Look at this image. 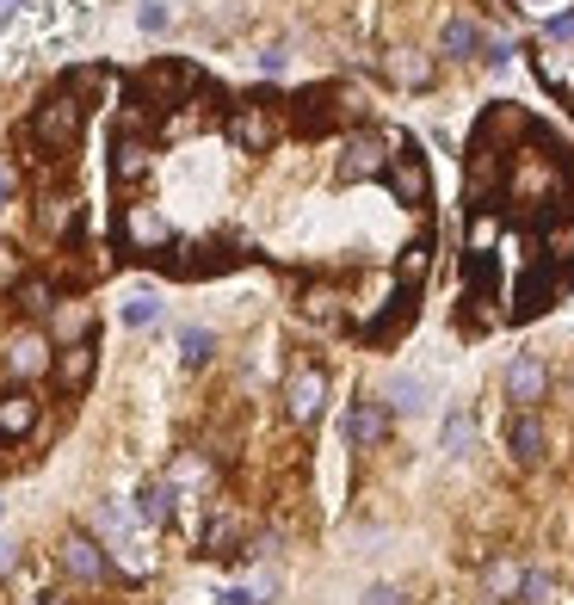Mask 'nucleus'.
Instances as JSON below:
<instances>
[{"instance_id": "dca6fc26", "label": "nucleus", "mask_w": 574, "mask_h": 605, "mask_svg": "<svg viewBox=\"0 0 574 605\" xmlns=\"http://www.w3.org/2000/svg\"><path fill=\"white\" fill-rule=\"evenodd\" d=\"M31 426H38V396H31V389L0 396V439H25Z\"/></svg>"}, {"instance_id": "79ce46f5", "label": "nucleus", "mask_w": 574, "mask_h": 605, "mask_svg": "<svg viewBox=\"0 0 574 605\" xmlns=\"http://www.w3.org/2000/svg\"><path fill=\"white\" fill-rule=\"evenodd\" d=\"M519 7H531V13H556L562 0H519Z\"/></svg>"}, {"instance_id": "393cba45", "label": "nucleus", "mask_w": 574, "mask_h": 605, "mask_svg": "<svg viewBox=\"0 0 574 605\" xmlns=\"http://www.w3.org/2000/svg\"><path fill=\"white\" fill-rule=\"evenodd\" d=\"M235 531H241V525H235L229 513H217V519H210V525L198 531V550H204V556H229V544H235Z\"/></svg>"}, {"instance_id": "a19ab883", "label": "nucleus", "mask_w": 574, "mask_h": 605, "mask_svg": "<svg viewBox=\"0 0 574 605\" xmlns=\"http://www.w3.org/2000/svg\"><path fill=\"white\" fill-rule=\"evenodd\" d=\"M223 605H254V593H247V587H229V593H223Z\"/></svg>"}, {"instance_id": "4be33fe9", "label": "nucleus", "mask_w": 574, "mask_h": 605, "mask_svg": "<svg viewBox=\"0 0 574 605\" xmlns=\"http://www.w3.org/2000/svg\"><path fill=\"white\" fill-rule=\"evenodd\" d=\"M544 260L550 266H574V217H550L544 223Z\"/></svg>"}, {"instance_id": "2f4dec72", "label": "nucleus", "mask_w": 574, "mask_h": 605, "mask_svg": "<svg viewBox=\"0 0 574 605\" xmlns=\"http://www.w3.org/2000/svg\"><path fill=\"white\" fill-rule=\"evenodd\" d=\"M519 581H525V575H519L513 562H494V568H488V587H494V593H519Z\"/></svg>"}, {"instance_id": "c756f323", "label": "nucleus", "mask_w": 574, "mask_h": 605, "mask_svg": "<svg viewBox=\"0 0 574 605\" xmlns=\"http://www.w3.org/2000/svg\"><path fill=\"white\" fill-rule=\"evenodd\" d=\"M167 482H198V488H204V482H210V464H204V457H179Z\"/></svg>"}, {"instance_id": "e433bc0d", "label": "nucleus", "mask_w": 574, "mask_h": 605, "mask_svg": "<svg viewBox=\"0 0 574 605\" xmlns=\"http://www.w3.org/2000/svg\"><path fill=\"white\" fill-rule=\"evenodd\" d=\"M136 25H142V31H167V7H155V0H149V7L136 13Z\"/></svg>"}, {"instance_id": "ea45409f", "label": "nucleus", "mask_w": 574, "mask_h": 605, "mask_svg": "<svg viewBox=\"0 0 574 605\" xmlns=\"http://www.w3.org/2000/svg\"><path fill=\"white\" fill-rule=\"evenodd\" d=\"M284 68V50H260V75H278Z\"/></svg>"}, {"instance_id": "1a4fd4ad", "label": "nucleus", "mask_w": 574, "mask_h": 605, "mask_svg": "<svg viewBox=\"0 0 574 605\" xmlns=\"http://www.w3.org/2000/svg\"><path fill=\"white\" fill-rule=\"evenodd\" d=\"M93 365H99V346H93V340H75V346H56V365H50V377H56V389L81 396V389L93 383Z\"/></svg>"}, {"instance_id": "9d476101", "label": "nucleus", "mask_w": 574, "mask_h": 605, "mask_svg": "<svg viewBox=\"0 0 574 605\" xmlns=\"http://www.w3.org/2000/svg\"><path fill=\"white\" fill-rule=\"evenodd\" d=\"M321 402H328V377H321L315 365L291 371V383H284V408H291V420H297V426H309V420L321 414Z\"/></svg>"}, {"instance_id": "f8f14e48", "label": "nucleus", "mask_w": 574, "mask_h": 605, "mask_svg": "<svg viewBox=\"0 0 574 605\" xmlns=\"http://www.w3.org/2000/svg\"><path fill=\"white\" fill-rule=\"evenodd\" d=\"M50 365H56V340H44V334H19V340L7 346V371H13L19 383L44 377Z\"/></svg>"}, {"instance_id": "7ed1b4c3", "label": "nucleus", "mask_w": 574, "mask_h": 605, "mask_svg": "<svg viewBox=\"0 0 574 605\" xmlns=\"http://www.w3.org/2000/svg\"><path fill=\"white\" fill-rule=\"evenodd\" d=\"M389 161H396V142L377 130H352L340 149V180H383Z\"/></svg>"}, {"instance_id": "ddd939ff", "label": "nucleus", "mask_w": 574, "mask_h": 605, "mask_svg": "<svg viewBox=\"0 0 574 605\" xmlns=\"http://www.w3.org/2000/svg\"><path fill=\"white\" fill-rule=\"evenodd\" d=\"M544 389H550V371H544V359H513V365H507V402H513V408H531V402H544Z\"/></svg>"}, {"instance_id": "6e6552de", "label": "nucleus", "mask_w": 574, "mask_h": 605, "mask_svg": "<svg viewBox=\"0 0 574 605\" xmlns=\"http://www.w3.org/2000/svg\"><path fill=\"white\" fill-rule=\"evenodd\" d=\"M62 568H68V575H75V581H87V587L124 581L118 568H112V556H105V550H99L93 538H81V531H75V538H62Z\"/></svg>"}, {"instance_id": "c03bdc74", "label": "nucleus", "mask_w": 574, "mask_h": 605, "mask_svg": "<svg viewBox=\"0 0 574 605\" xmlns=\"http://www.w3.org/2000/svg\"><path fill=\"white\" fill-rule=\"evenodd\" d=\"M38 605H68V599L62 593H38Z\"/></svg>"}, {"instance_id": "aec40b11", "label": "nucleus", "mask_w": 574, "mask_h": 605, "mask_svg": "<svg viewBox=\"0 0 574 605\" xmlns=\"http://www.w3.org/2000/svg\"><path fill=\"white\" fill-rule=\"evenodd\" d=\"M62 93H75L81 105H87V99H105V93H112V75H105V68H93V62H87V68H68V75H62Z\"/></svg>"}, {"instance_id": "7c9ffc66", "label": "nucleus", "mask_w": 574, "mask_h": 605, "mask_svg": "<svg viewBox=\"0 0 574 605\" xmlns=\"http://www.w3.org/2000/svg\"><path fill=\"white\" fill-rule=\"evenodd\" d=\"M519 605H550V575H525L519 581Z\"/></svg>"}, {"instance_id": "37998d69", "label": "nucleus", "mask_w": 574, "mask_h": 605, "mask_svg": "<svg viewBox=\"0 0 574 605\" xmlns=\"http://www.w3.org/2000/svg\"><path fill=\"white\" fill-rule=\"evenodd\" d=\"M7 192H13V173H7V167H0V204H7Z\"/></svg>"}, {"instance_id": "f03ea898", "label": "nucleus", "mask_w": 574, "mask_h": 605, "mask_svg": "<svg viewBox=\"0 0 574 605\" xmlns=\"http://www.w3.org/2000/svg\"><path fill=\"white\" fill-rule=\"evenodd\" d=\"M81 118H87V105L75 93H44L38 99V112H31V130H38L56 155H75V142H81Z\"/></svg>"}, {"instance_id": "9b49d317", "label": "nucleus", "mask_w": 574, "mask_h": 605, "mask_svg": "<svg viewBox=\"0 0 574 605\" xmlns=\"http://www.w3.org/2000/svg\"><path fill=\"white\" fill-rule=\"evenodd\" d=\"M340 433H346V445H358V451H371V445H383V433H389V408L383 402H352L346 408V420H340Z\"/></svg>"}, {"instance_id": "bb28decb", "label": "nucleus", "mask_w": 574, "mask_h": 605, "mask_svg": "<svg viewBox=\"0 0 574 605\" xmlns=\"http://www.w3.org/2000/svg\"><path fill=\"white\" fill-rule=\"evenodd\" d=\"M396 81H402V87H426V81H433V62L414 56V50H402V56H396Z\"/></svg>"}, {"instance_id": "cd10ccee", "label": "nucleus", "mask_w": 574, "mask_h": 605, "mask_svg": "<svg viewBox=\"0 0 574 605\" xmlns=\"http://www.w3.org/2000/svg\"><path fill=\"white\" fill-rule=\"evenodd\" d=\"M161 322V303L155 297H130L124 303V328H155Z\"/></svg>"}, {"instance_id": "412c9836", "label": "nucleus", "mask_w": 574, "mask_h": 605, "mask_svg": "<svg viewBox=\"0 0 574 605\" xmlns=\"http://www.w3.org/2000/svg\"><path fill=\"white\" fill-rule=\"evenodd\" d=\"M426 266H433V229H420V235L402 247V266H396V272H402V284H408V291L426 278Z\"/></svg>"}, {"instance_id": "c9c22d12", "label": "nucleus", "mask_w": 574, "mask_h": 605, "mask_svg": "<svg viewBox=\"0 0 574 605\" xmlns=\"http://www.w3.org/2000/svg\"><path fill=\"white\" fill-rule=\"evenodd\" d=\"M389 396H396V408H420V383H414V377H402L396 389H389Z\"/></svg>"}, {"instance_id": "4c0bfd02", "label": "nucleus", "mask_w": 574, "mask_h": 605, "mask_svg": "<svg viewBox=\"0 0 574 605\" xmlns=\"http://www.w3.org/2000/svg\"><path fill=\"white\" fill-rule=\"evenodd\" d=\"M507 56H513V44H507V38H488V44H482V62H494V68L507 62Z\"/></svg>"}, {"instance_id": "6ab92c4d", "label": "nucleus", "mask_w": 574, "mask_h": 605, "mask_svg": "<svg viewBox=\"0 0 574 605\" xmlns=\"http://www.w3.org/2000/svg\"><path fill=\"white\" fill-rule=\"evenodd\" d=\"M75 217H81V198H68V192H62V198H44V204H38V229H44L50 241H62L68 229H75Z\"/></svg>"}, {"instance_id": "58836bf2", "label": "nucleus", "mask_w": 574, "mask_h": 605, "mask_svg": "<svg viewBox=\"0 0 574 605\" xmlns=\"http://www.w3.org/2000/svg\"><path fill=\"white\" fill-rule=\"evenodd\" d=\"M365 605H408V599H402L396 587H371V593H365Z\"/></svg>"}, {"instance_id": "39448f33", "label": "nucleus", "mask_w": 574, "mask_h": 605, "mask_svg": "<svg viewBox=\"0 0 574 605\" xmlns=\"http://www.w3.org/2000/svg\"><path fill=\"white\" fill-rule=\"evenodd\" d=\"M118 235H124V247H130V254H167V247H173V223L161 217L155 204H124V223H118Z\"/></svg>"}, {"instance_id": "5701e85b", "label": "nucleus", "mask_w": 574, "mask_h": 605, "mask_svg": "<svg viewBox=\"0 0 574 605\" xmlns=\"http://www.w3.org/2000/svg\"><path fill=\"white\" fill-rule=\"evenodd\" d=\"M439 44H445V56H476L488 38H482L476 19H445V38H439Z\"/></svg>"}, {"instance_id": "f704fd0d", "label": "nucleus", "mask_w": 574, "mask_h": 605, "mask_svg": "<svg viewBox=\"0 0 574 605\" xmlns=\"http://www.w3.org/2000/svg\"><path fill=\"white\" fill-rule=\"evenodd\" d=\"M544 38H556V44L574 38V13H550V19H544Z\"/></svg>"}, {"instance_id": "f257e3e1", "label": "nucleus", "mask_w": 574, "mask_h": 605, "mask_svg": "<svg viewBox=\"0 0 574 605\" xmlns=\"http://www.w3.org/2000/svg\"><path fill=\"white\" fill-rule=\"evenodd\" d=\"M229 142L235 149H247V155H266L272 142L284 136V112H278V99L272 93H247V99H235V112H229Z\"/></svg>"}, {"instance_id": "c85d7f7f", "label": "nucleus", "mask_w": 574, "mask_h": 605, "mask_svg": "<svg viewBox=\"0 0 574 605\" xmlns=\"http://www.w3.org/2000/svg\"><path fill=\"white\" fill-rule=\"evenodd\" d=\"M494 235H500V223L488 217V210H476V217H470V254H488Z\"/></svg>"}, {"instance_id": "423d86ee", "label": "nucleus", "mask_w": 574, "mask_h": 605, "mask_svg": "<svg viewBox=\"0 0 574 605\" xmlns=\"http://www.w3.org/2000/svg\"><path fill=\"white\" fill-rule=\"evenodd\" d=\"M149 167H155V130L118 124V136H112V180L118 186H136Z\"/></svg>"}, {"instance_id": "a18cd8bd", "label": "nucleus", "mask_w": 574, "mask_h": 605, "mask_svg": "<svg viewBox=\"0 0 574 605\" xmlns=\"http://www.w3.org/2000/svg\"><path fill=\"white\" fill-rule=\"evenodd\" d=\"M13 7H19V0H0V13H13Z\"/></svg>"}, {"instance_id": "b1692460", "label": "nucleus", "mask_w": 574, "mask_h": 605, "mask_svg": "<svg viewBox=\"0 0 574 605\" xmlns=\"http://www.w3.org/2000/svg\"><path fill=\"white\" fill-rule=\"evenodd\" d=\"M210 352H217V334H210V328H179V359H186L192 371L210 365Z\"/></svg>"}, {"instance_id": "473e14b6", "label": "nucleus", "mask_w": 574, "mask_h": 605, "mask_svg": "<svg viewBox=\"0 0 574 605\" xmlns=\"http://www.w3.org/2000/svg\"><path fill=\"white\" fill-rule=\"evenodd\" d=\"M19 278H25V260L13 254L7 241H0V284H19Z\"/></svg>"}, {"instance_id": "f3484780", "label": "nucleus", "mask_w": 574, "mask_h": 605, "mask_svg": "<svg viewBox=\"0 0 574 605\" xmlns=\"http://www.w3.org/2000/svg\"><path fill=\"white\" fill-rule=\"evenodd\" d=\"M87 328H93V303H56V315H50V340L56 346L87 340Z\"/></svg>"}, {"instance_id": "a878e982", "label": "nucleus", "mask_w": 574, "mask_h": 605, "mask_svg": "<svg viewBox=\"0 0 574 605\" xmlns=\"http://www.w3.org/2000/svg\"><path fill=\"white\" fill-rule=\"evenodd\" d=\"M334 309H340V291H334V284H309V291H303V315H309V322H328Z\"/></svg>"}, {"instance_id": "0eeeda50", "label": "nucleus", "mask_w": 574, "mask_h": 605, "mask_svg": "<svg viewBox=\"0 0 574 605\" xmlns=\"http://www.w3.org/2000/svg\"><path fill=\"white\" fill-rule=\"evenodd\" d=\"M383 186L396 192L402 204H426V198H433V173H426V161H420L414 142H402V149H396V161H389V173H383Z\"/></svg>"}, {"instance_id": "a211bd4d", "label": "nucleus", "mask_w": 574, "mask_h": 605, "mask_svg": "<svg viewBox=\"0 0 574 605\" xmlns=\"http://www.w3.org/2000/svg\"><path fill=\"white\" fill-rule=\"evenodd\" d=\"M13 303H19V315H25V322H44V328H50V315H56V291H50L44 278H19Z\"/></svg>"}, {"instance_id": "4468645a", "label": "nucleus", "mask_w": 574, "mask_h": 605, "mask_svg": "<svg viewBox=\"0 0 574 605\" xmlns=\"http://www.w3.org/2000/svg\"><path fill=\"white\" fill-rule=\"evenodd\" d=\"M130 513H136L142 525H149V531H155V525H167V519H173V482H167V476H149V482L136 488Z\"/></svg>"}, {"instance_id": "20e7f679", "label": "nucleus", "mask_w": 574, "mask_h": 605, "mask_svg": "<svg viewBox=\"0 0 574 605\" xmlns=\"http://www.w3.org/2000/svg\"><path fill=\"white\" fill-rule=\"evenodd\" d=\"M346 112H352V99H346L340 87H303V93L291 99V124H297L303 136H321V130L346 124Z\"/></svg>"}, {"instance_id": "72a5a7b5", "label": "nucleus", "mask_w": 574, "mask_h": 605, "mask_svg": "<svg viewBox=\"0 0 574 605\" xmlns=\"http://www.w3.org/2000/svg\"><path fill=\"white\" fill-rule=\"evenodd\" d=\"M445 445H451V451L470 445V420H463V414H451V420H445Z\"/></svg>"}, {"instance_id": "2eb2a0df", "label": "nucleus", "mask_w": 574, "mask_h": 605, "mask_svg": "<svg viewBox=\"0 0 574 605\" xmlns=\"http://www.w3.org/2000/svg\"><path fill=\"white\" fill-rule=\"evenodd\" d=\"M507 451L519 457V464H537V457H544V420H537L531 408H519L507 420Z\"/></svg>"}]
</instances>
